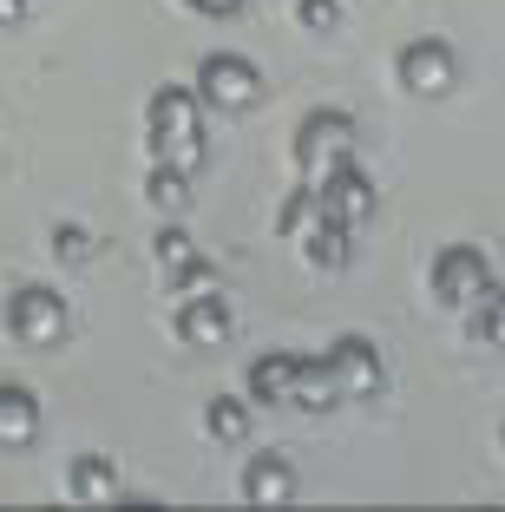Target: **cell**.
<instances>
[{
  "label": "cell",
  "mask_w": 505,
  "mask_h": 512,
  "mask_svg": "<svg viewBox=\"0 0 505 512\" xmlns=\"http://www.w3.org/2000/svg\"><path fill=\"white\" fill-rule=\"evenodd\" d=\"M145 145H151V165L197 171L204 165V99L191 86H158L145 106Z\"/></svg>",
  "instance_id": "6da1fadb"
},
{
  "label": "cell",
  "mask_w": 505,
  "mask_h": 512,
  "mask_svg": "<svg viewBox=\"0 0 505 512\" xmlns=\"http://www.w3.org/2000/svg\"><path fill=\"white\" fill-rule=\"evenodd\" d=\"M289 158H296V178L302 184L328 178L335 165H348V158H355V119H348V112H335V106H315L309 119L296 125Z\"/></svg>",
  "instance_id": "7a4b0ae2"
},
{
  "label": "cell",
  "mask_w": 505,
  "mask_h": 512,
  "mask_svg": "<svg viewBox=\"0 0 505 512\" xmlns=\"http://www.w3.org/2000/svg\"><path fill=\"white\" fill-rule=\"evenodd\" d=\"M0 322H7V335H14L20 348H60L66 329H73V316H66V296L46 283H27L7 296V309H0Z\"/></svg>",
  "instance_id": "3957f363"
},
{
  "label": "cell",
  "mask_w": 505,
  "mask_h": 512,
  "mask_svg": "<svg viewBox=\"0 0 505 512\" xmlns=\"http://www.w3.org/2000/svg\"><path fill=\"white\" fill-rule=\"evenodd\" d=\"M191 92L204 99L210 112H250L256 99H263V73H256L243 53H210V60L197 66Z\"/></svg>",
  "instance_id": "277c9868"
},
{
  "label": "cell",
  "mask_w": 505,
  "mask_h": 512,
  "mask_svg": "<svg viewBox=\"0 0 505 512\" xmlns=\"http://www.w3.org/2000/svg\"><path fill=\"white\" fill-rule=\"evenodd\" d=\"M427 289L446 302V309H473V302L492 289L486 250H473V243H446V250L433 256V270H427Z\"/></svg>",
  "instance_id": "5b68a950"
},
{
  "label": "cell",
  "mask_w": 505,
  "mask_h": 512,
  "mask_svg": "<svg viewBox=\"0 0 505 512\" xmlns=\"http://www.w3.org/2000/svg\"><path fill=\"white\" fill-rule=\"evenodd\" d=\"M309 191H315V217H322V224L361 230L374 217V184H368V171H361L355 158H348V165H335L328 178H315Z\"/></svg>",
  "instance_id": "8992f818"
},
{
  "label": "cell",
  "mask_w": 505,
  "mask_h": 512,
  "mask_svg": "<svg viewBox=\"0 0 505 512\" xmlns=\"http://www.w3.org/2000/svg\"><path fill=\"white\" fill-rule=\"evenodd\" d=\"M328 368V388H335V401H368V394H381L387 368H381V348L368 342V335H342V342L322 355Z\"/></svg>",
  "instance_id": "52a82bcc"
},
{
  "label": "cell",
  "mask_w": 505,
  "mask_h": 512,
  "mask_svg": "<svg viewBox=\"0 0 505 512\" xmlns=\"http://www.w3.org/2000/svg\"><path fill=\"white\" fill-rule=\"evenodd\" d=\"M394 73H401V86L414 92V99H446V92L460 86V53L446 40H407Z\"/></svg>",
  "instance_id": "ba28073f"
},
{
  "label": "cell",
  "mask_w": 505,
  "mask_h": 512,
  "mask_svg": "<svg viewBox=\"0 0 505 512\" xmlns=\"http://www.w3.org/2000/svg\"><path fill=\"white\" fill-rule=\"evenodd\" d=\"M178 342L184 348H223L230 342V302L217 296V289H184V302H178Z\"/></svg>",
  "instance_id": "9c48e42d"
},
{
  "label": "cell",
  "mask_w": 505,
  "mask_h": 512,
  "mask_svg": "<svg viewBox=\"0 0 505 512\" xmlns=\"http://www.w3.org/2000/svg\"><path fill=\"white\" fill-rule=\"evenodd\" d=\"M296 499V460L289 453H250L243 460V506H289Z\"/></svg>",
  "instance_id": "30bf717a"
},
{
  "label": "cell",
  "mask_w": 505,
  "mask_h": 512,
  "mask_svg": "<svg viewBox=\"0 0 505 512\" xmlns=\"http://www.w3.org/2000/svg\"><path fill=\"white\" fill-rule=\"evenodd\" d=\"M296 375H302L296 348H269V355H256V362H250V401L289 407V401H296Z\"/></svg>",
  "instance_id": "8fae6325"
},
{
  "label": "cell",
  "mask_w": 505,
  "mask_h": 512,
  "mask_svg": "<svg viewBox=\"0 0 505 512\" xmlns=\"http://www.w3.org/2000/svg\"><path fill=\"white\" fill-rule=\"evenodd\" d=\"M151 256H158V270L171 276L178 289H204V283H210V263L197 256V243L184 237L178 224H164L158 237H151Z\"/></svg>",
  "instance_id": "7c38bea8"
},
{
  "label": "cell",
  "mask_w": 505,
  "mask_h": 512,
  "mask_svg": "<svg viewBox=\"0 0 505 512\" xmlns=\"http://www.w3.org/2000/svg\"><path fill=\"white\" fill-rule=\"evenodd\" d=\"M33 434H40V394L20 381H0V453L33 447Z\"/></svg>",
  "instance_id": "4fadbf2b"
},
{
  "label": "cell",
  "mask_w": 505,
  "mask_h": 512,
  "mask_svg": "<svg viewBox=\"0 0 505 512\" xmlns=\"http://www.w3.org/2000/svg\"><path fill=\"white\" fill-rule=\"evenodd\" d=\"M66 493H73L79 506H112V499H119V473H112L105 453H86V460H73V473H66Z\"/></svg>",
  "instance_id": "5bb4252c"
},
{
  "label": "cell",
  "mask_w": 505,
  "mask_h": 512,
  "mask_svg": "<svg viewBox=\"0 0 505 512\" xmlns=\"http://www.w3.org/2000/svg\"><path fill=\"white\" fill-rule=\"evenodd\" d=\"M302 256H309V270H348V250H355V230H342V224H322L315 217L309 230H302Z\"/></svg>",
  "instance_id": "9a60e30c"
},
{
  "label": "cell",
  "mask_w": 505,
  "mask_h": 512,
  "mask_svg": "<svg viewBox=\"0 0 505 512\" xmlns=\"http://www.w3.org/2000/svg\"><path fill=\"white\" fill-rule=\"evenodd\" d=\"M204 434L223 440V447H243V440H250V407H243L237 394H210V407H204Z\"/></svg>",
  "instance_id": "2e32d148"
},
{
  "label": "cell",
  "mask_w": 505,
  "mask_h": 512,
  "mask_svg": "<svg viewBox=\"0 0 505 512\" xmlns=\"http://www.w3.org/2000/svg\"><path fill=\"white\" fill-rule=\"evenodd\" d=\"M145 197L158 204L164 217L191 211V171H178V165H151V178H145Z\"/></svg>",
  "instance_id": "e0dca14e"
},
{
  "label": "cell",
  "mask_w": 505,
  "mask_h": 512,
  "mask_svg": "<svg viewBox=\"0 0 505 512\" xmlns=\"http://www.w3.org/2000/svg\"><path fill=\"white\" fill-rule=\"evenodd\" d=\"M289 407H302V414H328V407H342V401H335V388H328V368L322 362H309V355H302L296 401H289Z\"/></svg>",
  "instance_id": "ac0fdd59"
},
{
  "label": "cell",
  "mask_w": 505,
  "mask_h": 512,
  "mask_svg": "<svg viewBox=\"0 0 505 512\" xmlns=\"http://www.w3.org/2000/svg\"><path fill=\"white\" fill-rule=\"evenodd\" d=\"M309 224H315V191H309V184H296V191H289V204H283V217H276V237L296 243Z\"/></svg>",
  "instance_id": "d6986e66"
},
{
  "label": "cell",
  "mask_w": 505,
  "mask_h": 512,
  "mask_svg": "<svg viewBox=\"0 0 505 512\" xmlns=\"http://www.w3.org/2000/svg\"><path fill=\"white\" fill-rule=\"evenodd\" d=\"M53 256H60V263H86V256H92V237L79 224H53Z\"/></svg>",
  "instance_id": "ffe728a7"
},
{
  "label": "cell",
  "mask_w": 505,
  "mask_h": 512,
  "mask_svg": "<svg viewBox=\"0 0 505 512\" xmlns=\"http://www.w3.org/2000/svg\"><path fill=\"white\" fill-rule=\"evenodd\" d=\"M486 309H479V335H486L492 348H505V289H486Z\"/></svg>",
  "instance_id": "44dd1931"
},
{
  "label": "cell",
  "mask_w": 505,
  "mask_h": 512,
  "mask_svg": "<svg viewBox=\"0 0 505 512\" xmlns=\"http://www.w3.org/2000/svg\"><path fill=\"white\" fill-rule=\"evenodd\" d=\"M296 20L309 33H328L335 20H342V0H296Z\"/></svg>",
  "instance_id": "7402d4cb"
},
{
  "label": "cell",
  "mask_w": 505,
  "mask_h": 512,
  "mask_svg": "<svg viewBox=\"0 0 505 512\" xmlns=\"http://www.w3.org/2000/svg\"><path fill=\"white\" fill-rule=\"evenodd\" d=\"M184 7H197V14H210V20H230L243 0H184Z\"/></svg>",
  "instance_id": "603a6c76"
},
{
  "label": "cell",
  "mask_w": 505,
  "mask_h": 512,
  "mask_svg": "<svg viewBox=\"0 0 505 512\" xmlns=\"http://www.w3.org/2000/svg\"><path fill=\"white\" fill-rule=\"evenodd\" d=\"M27 7H33V0H0V27H20V20H27Z\"/></svg>",
  "instance_id": "cb8c5ba5"
}]
</instances>
